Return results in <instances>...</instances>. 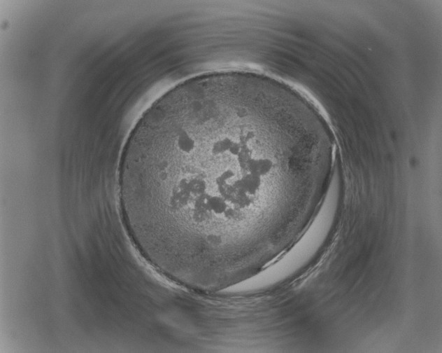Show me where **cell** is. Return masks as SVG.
I'll return each instance as SVG.
<instances>
[{
	"label": "cell",
	"instance_id": "cell-1",
	"mask_svg": "<svg viewBox=\"0 0 442 353\" xmlns=\"http://www.w3.org/2000/svg\"><path fill=\"white\" fill-rule=\"evenodd\" d=\"M330 164L276 80L192 78L143 113L120 158L118 194L141 255L175 284L243 277L282 245L287 206L315 201Z\"/></svg>",
	"mask_w": 442,
	"mask_h": 353
}]
</instances>
